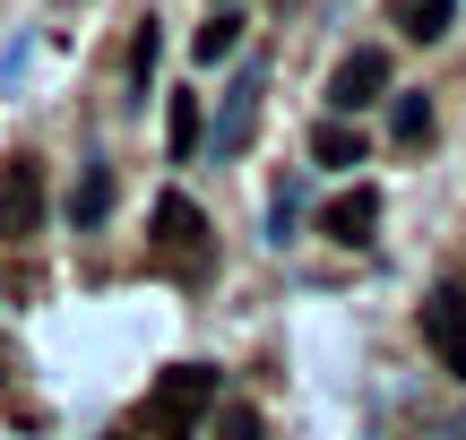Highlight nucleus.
<instances>
[{
  "mask_svg": "<svg viewBox=\"0 0 466 440\" xmlns=\"http://www.w3.org/2000/svg\"><path fill=\"white\" fill-rule=\"evenodd\" d=\"M250 113H259V69H242V78L225 86V121H217V147H242Z\"/></svg>",
  "mask_w": 466,
  "mask_h": 440,
  "instance_id": "obj_9",
  "label": "nucleus"
},
{
  "mask_svg": "<svg viewBox=\"0 0 466 440\" xmlns=\"http://www.w3.org/2000/svg\"><path fill=\"white\" fill-rule=\"evenodd\" d=\"M319 165H363V138H354L346 121H329V130H319Z\"/></svg>",
  "mask_w": 466,
  "mask_h": 440,
  "instance_id": "obj_14",
  "label": "nucleus"
},
{
  "mask_svg": "<svg viewBox=\"0 0 466 440\" xmlns=\"http://www.w3.org/2000/svg\"><path fill=\"white\" fill-rule=\"evenodd\" d=\"M389 130H398L406 147H423V138H432V104H423V95H398V113H389Z\"/></svg>",
  "mask_w": 466,
  "mask_h": 440,
  "instance_id": "obj_11",
  "label": "nucleus"
},
{
  "mask_svg": "<svg viewBox=\"0 0 466 440\" xmlns=\"http://www.w3.org/2000/svg\"><path fill=\"white\" fill-rule=\"evenodd\" d=\"M389 26H398L406 44H441V35L458 26V0H398V9H389Z\"/></svg>",
  "mask_w": 466,
  "mask_h": 440,
  "instance_id": "obj_7",
  "label": "nucleus"
},
{
  "mask_svg": "<svg viewBox=\"0 0 466 440\" xmlns=\"http://www.w3.org/2000/svg\"><path fill=\"white\" fill-rule=\"evenodd\" d=\"M319 234H329V242H346V251H363V242L380 234V190H371V182L337 190V199L319 207Z\"/></svg>",
  "mask_w": 466,
  "mask_h": 440,
  "instance_id": "obj_6",
  "label": "nucleus"
},
{
  "mask_svg": "<svg viewBox=\"0 0 466 440\" xmlns=\"http://www.w3.org/2000/svg\"><path fill=\"white\" fill-rule=\"evenodd\" d=\"M233 44H242V17H233V9H217V17L199 26V61H225Z\"/></svg>",
  "mask_w": 466,
  "mask_h": 440,
  "instance_id": "obj_12",
  "label": "nucleus"
},
{
  "mask_svg": "<svg viewBox=\"0 0 466 440\" xmlns=\"http://www.w3.org/2000/svg\"><path fill=\"white\" fill-rule=\"evenodd\" d=\"M147 78H156V17H147V26L130 35V104L147 95Z\"/></svg>",
  "mask_w": 466,
  "mask_h": 440,
  "instance_id": "obj_13",
  "label": "nucleus"
},
{
  "mask_svg": "<svg viewBox=\"0 0 466 440\" xmlns=\"http://www.w3.org/2000/svg\"><path fill=\"white\" fill-rule=\"evenodd\" d=\"M208 406H217V363H182V372L156 380L147 424L165 432V440H190V415H208Z\"/></svg>",
  "mask_w": 466,
  "mask_h": 440,
  "instance_id": "obj_2",
  "label": "nucleus"
},
{
  "mask_svg": "<svg viewBox=\"0 0 466 440\" xmlns=\"http://www.w3.org/2000/svg\"><path fill=\"white\" fill-rule=\"evenodd\" d=\"M147 242H156V268L190 276V285H199V276L217 268L208 216H199V199H182V190H165V199H156V216H147Z\"/></svg>",
  "mask_w": 466,
  "mask_h": 440,
  "instance_id": "obj_1",
  "label": "nucleus"
},
{
  "mask_svg": "<svg viewBox=\"0 0 466 440\" xmlns=\"http://www.w3.org/2000/svg\"><path fill=\"white\" fill-rule=\"evenodd\" d=\"M104 207H113V165L86 155V165H78V190H69V225H104Z\"/></svg>",
  "mask_w": 466,
  "mask_h": 440,
  "instance_id": "obj_8",
  "label": "nucleus"
},
{
  "mask_svg": "<svg viewBox=\"0 0 466 440\" xmlns=\"http://www.w3.org/2000/svg\"><path fill=\"white\" fill-rule=\"evenodd\" d=\"M44 234V165L35 155H0V242Z\"/></svg>",
  "mask_w": 466,
  "mask_h": 440,
  "instance_id": "obj_3",
  "label": "nucleus"
},
{
  "mask_svg": "<svg viewBox=\"0 0 466 440\" xmlns=\"http://www.w3.org/2000/svg\"><path fill=\"white\" fill-rule=\"evenodd\" d=\"M423 345H432L441 372L466 380V285H458V276H441V285L423 294Z\"/></svg>",
  "mask_w": 466,
  "mask_h": 440,
  "instance_id": "obj_4",
  "label": "nucleus"
},
{
  "mask_svg": "<svg viewBox=\"0 0 466 440\" xmlns=\"http://www.w3.org/2000/svg\"><path fill=\"white\" fill-rule=\"evenodd\" d=\"M165 138H173V165H190V155H199V95H173Z\"/></svg>",
  "mask_w": 466,
  "mask_h": 440,
  "instance_id": "obj_10",
  "label": "nucleus"
},
{
  "mask_svg": "<svg viewBox=\"0 0 466 440\" xmlns=\"http://www.w3.org/2000/svg\"><path fill=\"white\" fill-rule=\"evenodd\" d=\"M217 432H225V440H268V432H259V415H250V406H225V424H217Z\"/></svg>",
  "mask_w": 466,
  "mask_h": 440,
  "instance_id": "obj_15",
  "label": "nucleus"
},
{
  "mask_svg": "<svg viewBox=\"0 0 466 440\" xmlns=\"http://www.w3.org/2000/svg\"><path fill=\"white\" fill-rule=\"evenodd\" d=\"M380 95H389V52H346L337 78H329V113L337 121H346V113H371Z\"/></svg>",
  "mask_w": 466,
  "mask_h": 440,
  "instance_id": "obj_5",
  "label": "nucleus"
}]
</instances>
